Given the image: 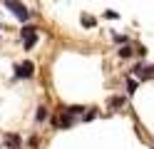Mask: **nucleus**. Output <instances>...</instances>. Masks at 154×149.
<instances>
[{
	"label": "nucleus",
	"instance_id": "4",
	"mask_svg": "<svg viewBox=\"0 0 154 149\" xmlns=\"http://www.w3.org/2000/svg\"><path fill=\"white\" fill-rule=\"evenodd\" d=\"M134 77H139V79H149V77H154V65H137L134 67Z\"/></svg>",
	"mask_w": 154,
	"mask_h": 149
},
{
	"label": "nucleus",
	"instance_id": "2",
	"mask_svg": "<svg viewBox=\"0 0 154 149\" xmlns=\"http://www.w3.org/2000/svg\"><path fill=\"white\" fill-rule=\"evenodd\" d=\"M5 5H8V8L13 10V15H15L17 20H20V23H25V20L30 17V10H27L25 5H20L17 0H5Z\"/></svg>",
	"mask_w": 154,
	"mask_h": 149
},
{
	"label": "nucleus",
	"instance_id": "10",
	"mask_svg": "<svg viewBox=\"0 0 154 149\" xmlns=\"http://www.w3.org/2000/svg\"><path fill=\"white\" fill-rule=\"evenodd\" d=\"M127 92H129V95L137 92V82H134V79H129V82H127Z\"/></svg>",
	"mask_w": 154,
	"mask_h": 149
},
{
	"label": "nucleus",
	"instance_id": "6",
	"mask_svg": "<svg viewBox=\"0 0 154 149\" xmlns=\"http://www.w3.org/2000/svg\"><path fill=\"white\" fill-rule=\"evenodd\" d=\"M82 112H85V107H80V104L65 107V114H70V117H77V114H82Z\"/></svg>",
	"mask_w": 154,
	"mask_h": 149
},
{
	"label": "nucleus",
	"instance_id": "3",
	"mask_svg": "<svg viewBox=\"0 0 154 149\" xmlns=\"http://www.w3.org/2000/svg\"><path fill=\"white\" fill-rule=\"evenodd\" d=\"M32 75H35V65H32V62L15 65V77H25V79H30Z\"/></svg>",
	"mask_w": 154,
	"mask_h": 149
},
{
	"label": "nucleus",
	"instance_id": "12",
	"mask_svg": "<svg viewBox=\"0 0 154 149\" xmlns=\"http://www.w3.org/2000/svg\"><path fill=\"white\" fill-rule=\"evenodd\" d=\"M152 149H154V147H152Z\"/></svg>",
	"mask_w": 154,
	"mask_h": 149
},
{
	"label": "nucleus",
	"instance_id": "7",
	"mask_svg": "<svg viewBox=\"0 0 154 149\" xmlns=\"http://www.w3.org/2000/svg\"><path fill=\"white\" fill-rule=\"evenodd\" d=\"M35 119H37V122H45V119H47V107H37Z\"/></svg>",
	"mask_w": 154,
	"mask_h": 149
},
{
	"label": "nucleus",
	"instance_id": "11",
	"mask_svg": "<svg viewBox=\"0 0 154 149\" xmlns=\"http://www.w3.org/2000/svg\"><path fill=\"white\" fill-rule=\"evenodd\" d=\"M82 23L87 25V27H94V17H90V15H82Z\"/></svg>",
	"mask_w": 154,
	"mask_h": 149
},
{
	"label": "nucleus",
	"instance_id": "9",
	"mask_svg": "<svg viewBox=\"0 0 154 149\" xmlns=\"http://www.w3.org/2000/svg\"><path fill=\"white\" fill-rule=\"evenodd\" d=\"M132 52H134V50H132L129 45H124V47H119V50H117V55H119V57H129Z\"/></svg>",
	"mask_w": 154,
	"mask_h": 149
},
{
	"label": "nucleus",
	"instance_id": "5",
	"mask_svg": "<svg viewBox=\"0 0 154 149\" xmlns=\"http://www.w3.org/2000/svg\"><path fill=\"white\" fill-rule=\"evenodd\" d=\"M5 142H8L10 149H20V137L17 134H5Z\"/></svg>",
	"mask_w": 154,
	"mask_h": 149
},
{
	"label": "nucleus",
	"instance_id": "8",
	"mask_svg": "<svg viewBox=\"0 0 154 149\" xmlns=\"http://www.w3.org/2000/svg\"><path fill=\"white\" fill-rule=\"evenodd\" d=\"M109 107H112V109L124 107V97H112V99H109Z\"/></svg>",
	"mask_w": 154,
	"mask_h": 149
},
{
	"label": "nucleus",
	"instance_id": "1",
	"mask_svg": "<svg viewBox=\"0 0 154 149\" xmlns=\"http://www.w3.org/2000/svg\"><path fill=\"white\" fill-rule=\"evenodd\" d=\"M20 37L25 40V50H32V47H35V42H37V27L25 25V27L20 30Z\"/></svg>",
	"mask_w": 154,
	"mask_h": 149
}]
</instances>
